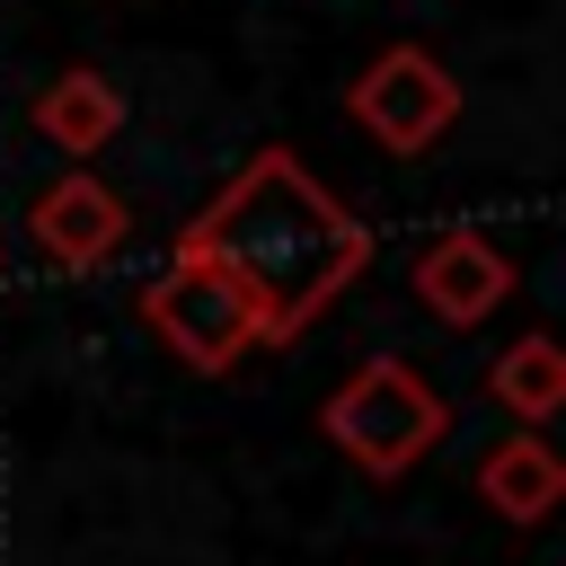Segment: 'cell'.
I'll use <instances>...</instances> for the list:
<instances>
[{"label":"cell","mask_w":566,"mask_h":566,"mask_svg":"<svg viewBox=\"0 0 566 566\" xmlns=\"http://www.w3.org/2000/svg\"><path fill=\"white\" fill-rule=\"evenodd\" d=\"M416 292H424V310L433 318H451V327H478L504 292H513V265L478 239V230H442L424 256H416Z\"/></svg>","instance_id":"8992f818"},{"label":"cell","mask_w":566,"mask_h":566,"mask_svg":"<svg viewBox=\"0 0 566 566\" xmlns=\"http://www.w3.org/2000/svg\"><path fill=\"white\" fill-rule=\"evenodd\" d=\"M115 124H124V97H115V80L106 71H62L44 97H35V133L53 142V150H106L115 142Z\"/></svg>","instance_id":"52a82bcc"},{"label":"cell","mask_w":566,"mask_h":566,"mask_svg":"<svg viewBox=\"0 0 566 566\" xmlns=\"http://www.w3.org/2000/svg\"><path fill=\"white\" fill-rule=\"evenodd\" d=\"M177 248H203L212 265L239 274V292L256 301V345L301 336L363 265H371V230L292 159V150H256L203 221H186Z\"/></svg>","instance_id":"6da1fadb"},{"label":"cell","mask_w":566,"mask_h":566,"mask_svg":"<svg viewBox=\"0 0 566 566\" xmlns=\"http://www.w3.org/2000/svg\"><path fill=\"white\" fill-rule=\"evenodd\" d=\"M27 230H35V248H44L53 265L88 274V265H106V256L124 248V203H115L97 177H62V186H44V195H35Z\"/></svg>","instance_id":"5b68a950"},{"label":"cell","mask_w":566,"mask_h":566,"mask_svg":"<svg viewBox=\"0 0 566 566\" xmlns=\"http://www.w3.org/2000/svg\"><path fill=\"white\" fill-rule=\"evenodd\" d=\"M486 398L513 407L522 424H548V416L566 407V354H557V336H522V345L486 371Z\"/></svg>","instance_id":"9c48e42d"},{"label":"cell","mask_w":566,"mask_h":566,"mask_svg":"<svg viewBox=\"0 0 566 566\" xmlns=\"http://www.w3.org/2000/svg\"><path fill=\"white\" fill-rule=\"evenodd\" d=\"M142 310H150V327L168 336V354L195 363V371H230V363L256 345V301H248L239 274L212 265L203 248H177Z\"/></svg>","instance_id":"3957f363"},{"label":"cell","mask_w":566,"mask_h":566,"mask_svg":"<svg viewBox=\"0 0 566 566\" xmlns=\"http://www.w3.org/2000/svg\"><path fill=\"white\" fill-rule=\"evenodd\" d=\"M478 486H486V504L504 513V522H548L557 513V495H566V469H557V451L548 442H495L486 451V469H478Z\"/></svg>","instance_id":"ba28073f"},{"label":"cell","mask_w":566,"mask_h":566,"mask_svg":"<svg viewBox=\"0 0 566 566\" xmlns=\"http://www.w3.org/2000/svg\"><path fill=\"white\" fill-rule=\"evenodd\" d=\"M327 442L354 460V469H371V478H398V469H416L442 433H451V407H442V389H424V371L416 363H398V354H380V363H363L336 398H327Z\"/></svg>","instance_id":"7a4b0ae2"},{"label":"cell","mask_w":566,"mask_h":566,"mask_svg":"<svg viewBox=\"0 0 566 566\" xmlns=\"http://www.w3.org/2000/svg\"><path fill=\"white\" fill-rule=\"evenodd\" d=\"M451 115H460V80H451L433 53H416V44H389V53L354 80V124H363L380 150H398V159H416L424 142H442Z\"/></svg>","instance_id":"277c9868"}]
</instances>
